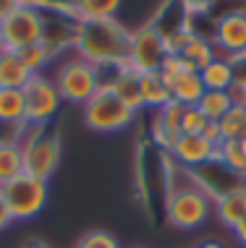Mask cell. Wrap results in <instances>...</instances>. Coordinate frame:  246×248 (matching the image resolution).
<instances>
[{
  "label": "cell",
  "instance_id": "obj_2",
  "mask_svg": "<svg viewBox=\"0 0 246 248\" xmlns=\"http://www.w3.org/2000/svg\"><path fill=\"white\" fill-rule=\"evenodd\" d=\"M16 144L21 146L26 175L50 183V178L55 175L58 165H61V154H63L58 131H50L48 125H29L26 123L21 128V133H18Z\"/></svg>",
  "mask_w": 246,
  "mask_h": 248
},
{
  "label": "cell",
  "instance_id": "obj_7",
  "mask_svg": "<svg viewBox=\"0 0 246 248\" xmlns=\"http://www.w3.org/2000/svg\"><path fill=\"white\" fill-rule=\"evenodd\" d=\"M45 37V13L34 5H18L16 11L0 24V47L21 52Z\"/></svg>",
  "mask_w": 246,
  "mask_h": 248
},
{
  "label": "cell",
  "instance_id": "obj_26",
  "mask_svg": "<svg viewBox=\"0 0 246 248\" xmlns=\"http://www.w3.org/2000/svg\"><path fill=\"white\" fill-rule=\"evenodd\" d=\"M32 5L42 13H58V16L76 18V0H32Z\"/></svg>",
  "mask_w": 246,
  "mask_h": 248
},
{
  "label": "cell",
  "instance_id": "obj_37",
  "mask_svg": "<svg viewBox=\"0 0 246 248\" xmlns=\"http://www.w3.org/2000/svg\"><path fill=\"white\" fill-rule=\"evenodd\" d=\"M244 112H246V105H244Z\"/></svg>",
  "mask_w": 246,
  "mask_h": 248
},
{
  "label": "cell",
  "instance_id": "obj_30",
  "mask_svg": "<svg viewBox=\"0 0 246 248\" xmlns=\"http://www.w3.org/2000/svg\"><path fill=\"white\" fill-rule=\"evenodd\" d=\"M230 63H233V84L241 86V89H246V52L238 55V58H233Z\"/></svg>",
  "mask_w": 246,
  "mask_h": 248
},
{
  "label": "cell",
  "instance_id": "obj_13",
  "mask_svg": "<svg viewBox=\"0 0 246 248\" xmlns=\"http://www.w3.org/2000/svg\"><path fill=\"white\" fill-rule=\"evenodd\" d=\"M29 78L32 71L26 68L21 55L0 47V89H24Z\"/></svg>",
  "mask_w": 246,
  "mask_h": 248
},
{
  "label": "cell",
  "instance_id": "obj_14",
  "mask_svg": "<svg viewBox=\"0 0 246 248\" xmlns=\"http://www.w3.org/2000/svg\"><path fill=\"white\" fill-rule=\"evenodd\" d=\"M139 86H142V102H144V107H149V110H163V107L173 99L170 84L160 76V71L142 73V76H139Z\"/></svg>",
  "mask_w": 246,
  "mask_h": 248
},
{
  "label": "cell",
  "instance_id": "obj_3",
  "mask_svg": "<svg viewBox=\"0 0 246 248\" xmlns=\"http://www.w3.org/2000/svg\"><path fill=\"white\" fill-rule=\"evenodd\" d=\"M212 199L197 186L194 175L186 186H165V219L176 230H197L210 219Z\"/></svg>",
  "mask_w": 246,
  "mask_h": 248
},
{
  "label": "cell",
  "instance_id": "obj_8",
  "mask_svg": "<svg viewBox=\"0 0 246 248\" xmlns=\"http://www.w3.org/2000/svg\"><path fill=\"white\" fill-rule=\"evenodd\" d=\"M24 102H26V123L29 125H48L61 110V92H58L52 76L48 73H32L24 84Z\"/></svg>",
  "mask_w": 246,
  "mask_h": 248
},
{
  "label": "cell",
  "instance_id": "obj_33",
  "mask_svg": "<svg viewBox=\"0 0 246 248\" xmlns=\"http://www.w3.org/2000/svg\"><path fill=\"white\" fill-rule=\"evenodd\" d=\"M233 235H236L238 243H241V248H246V217L241 219V222H238V227L233 230Z\"/></svg>",
  "mask_w": 246,
  "mask_h": 248
},
{
  "label": "cell",
  "instance_id": "obj_9",
  "mask_svg": "<svg viewBox=\"0 0 246 248\" xmlns=\"http://www.w3.org/2000/svg\"><path fill=\"white\" fill-rule=\"evenodd\" d=\"M168 55L165 34L155 24H147L142 29L131 31V50H129V68L136 73L160 71L163 60Z\"/></svg>",
  "mask_w": 246,
  "mask_h": 248
},
{
  "label": "cell",
  "instance_id": "obj_5",
  "mask_svg": "<svg viewBox=\"0 0 246 248\" xmlns=\"http://www.w3.org/2000/svg\"><path fill=\"white\" fill-rule=\"evenodd\" d=\"M0 196H3L5 206H8L13 222H29V219H34L37 214L45 212L48 199H50V188L45 180L21 172V175L8 180L5 186H0Z\"/></svg>",
  "mask_w": 246,
  "mask_h": 248
},
{
  "label": "cell",
  "instance_id": "obj_29",
  "mask_svg": "<svg viewBox=\"0 0 246 248\" xmlns=\"http://www.w3.org/2000/svg\"><path fill=\"white\" fill-rule=\"evenodd\" d=\"M178 5H181L183 16H199V13H207L212 5H215V0H176Z\"/></svg>",
  "mask_w": 246,
  "mask_h": 248
},
{
  "label": "cell",
  "instance_id": "obj_34",
  "mask_svg": "<svg viewBox=\"0 0 246 248\" xmlns=\"http://www.w3.org/2000/svg\"><path fill=\"white\" fill-rule=\"evenodd\" d=\"M197 248H228V246H223L220 240H204V243H199Z\"/></svg>",
  "mask_w": 246,
  "mask_h": 248
},
{
  "label": "cell",
  "instance_id": "obj_6",
  "mask_svg": "<svg viewBox=\"0 0 246 248\" xmlns=\"http://www.w3.org/2000/svg\"><path fill=\"white\" fill-rule=\"evenodd\" d=\"M84 123L97 133H118L129 128L136 118V110H131L110 86H99V92L82 107Z\"/></svg>",
  "mask_w": 246,
  "mask_h": 248
},
{
  "label": "cell",
  "instance_id": "obj_19",
  "mask_svg": "<svg viewBox=\"0 0 246 248\" xmlns=\"http://www.w3.org/2000/svg\"><path fill=\"white\" fill-rule=\"evenodd\" d=\"M181 58L186 60V65L189 68H194V71H202L207 63H212V60L217 58V52H215V45H212V39H204L202 34H191L189 37V42L183 45V50H181Z\"/></svg>",
  "mask_w": 246,
  "mask_h": 248
},
{
  "label": "cell",
  "instance_id": "obj_17",
  "mask_svg": "<svg viewBox=\"0 0 246 248\" xmlns=\"http://www.w3.org/2000/svg\"><path fill=\"white\" fill-rule=\"evenodd\" d=\"M199 76L207 92H228L233 86V63L225 58H215L199 71Z\"/></svg>",
  "mask_w": 246,
  "mask_h": 248
},
{
  "label": "cell",
  "instance_id": "obj_25",
  "mask_svg": "<svg viewBox=\"0 0 246 248\" xmlns=\"http://www.w3.org/2000/svg\"><path fill=\"white\" fill-rule=\"evenodd\" d=\"M76 248H121V243L108 230H89L86 235L79 238Z\"/></svg>",
  "mask_w": 246,
  "mask_h": 248
},
{
  "label": "cell",
  "instance_id": "obj_27",
  "mask_svg": "<svg viewBox=\"0 0 246 248\" xmlns=\"http://www.w3.org/2000/svg\"><path fill=\"white\" fill-rule=\"evenodd\" d=\"M186 71H194V68H189V65H186V60H183L181 55H170V52L165 55L163 65H160V76H163L168 84H173V81H176L181 73H186Z\"/></svg>",
  "mask_w": 246,
  "mask_h": 248
},
{
  "label": "cell",
  "instance_id": "obj_23",
  "mask_svg": "<svg viewBox=\"0 0 246 248\" xmlns=\"http://www.w3.org/2000/svg\"><path fill=\"white\" fill-rule=\"evenodd\" d=\"M18 55H21V60L26 63V68H29L32 73H45L52 65V60L58 58V52L42 39V42H37V45H32V47L21 50Z\"/></svg>",
  "mask_w": 246,
  "mask_h": 248
},
{
  "label": "cell",
  "instance_id": "obj_31",
  "mask_svg": "<svg viewBox=\"0 0 246 248\" xmlns=\"http://www.w3.org/2000/svg\"><path fill=\"white\" fill-rule=\"evenodd\" d=\"M18 5H21V0H0V24H3Z\"/></svg>",
  "mask_w": 246,
  "mask_h": 248
},
{
  "label": "cell",
  "instance_id": "obj_15",
  "mask_svg": "<svg viewBox=\"0 0 246 248\" xmlns=\"http://www.w3.org/2000/svg\"><path fill=\"white\" fill-rule=\"evenodd\" d=\"M204 84H202V76L199 71H186L176 81L170 84V94H173V102L183 105V107H197L199 99L204 97Z\"/></svg>",
  "mask_w": 246,
  "mask_h": 248
},
{
  "label": "cell",
  "instance_id": "obj_24",
  "mask_svg": "<svg viewBox=\"0 0 246 248\" xmlns=\"http://www.w3.org/2000/svg\"><path fill=\"white\" fill-rule=\"evenodd\" d=\"M197 107H199V112H202L210 123H217V120H220L225 112L233 107V102H230L228 92H204V97L199 99Z\"/></svg>",
  "mask_w": 246,
  "mask_h": 248
},
{
  "label": "cell",
  "instance_id": "obj_28",
  "mask_svg": "<svg viewBox=\"0 0 246 248\" xmlns=\"http://www.w3.org/2000/svg\"><path fill=\"white\" fill-rule=\"evenodd\" d=\"M207 125H210V120L199 112V107H186V110H183L181 133H204Z\"/></svg>",
  "mask_w": 246,
  "mask_h": 248
},
{
  "label": "cell",
  "instance_id": "obj_1",
  "mask_svg": "<svg viewBox=\"0 0 246 248\" xmlns=\"http://www.w3.org/2000/svg\"><path fill=\"white\" fill-rule=\"evenodd\" d=\"M131 31L118 21H79L74 52L79 58L89 60L97 68H118L129 65Z\"/></svg>",
  "mask_w": 246,
  "mask_h": 248
},
{
  "label": "cell",
  "instance_id": "obj_36",
  "mask_svg": "<svg viewBox=\"0 0 246 248\" xmlns=\"http://www.w3.org/2000/svg\"><path fill=\"white\" fill-rule=\"evenodd\" d=\"M21 3H24V5H32V0H21Z\"/></svg>",
  "mask_w": 246,
  "mask_h": 248
},
{
  "label": "cell",
  "instance_id": "obj_4",
  "mask_svg": "<svg viewBox=\"0 0 246 248\" xmlns=\"http://www.w3.org/2000/svg\"><path fill=\"white\" fill-rule=\"evenodd\" d=\"M52 81H55L58 92H61L63 102L84 107L102 86V73H99L97 65H92L89 60L79 58L74 52V58L58 63Z\"/></svg>",
  "mask_w": 246,
  "mask_h": 248
},
{
  "label": "cell",
  "instance_id": "obj_32",
  "mask_svg": "<svg viewBox=\"0 0 246 248\" xmlns=\"http://www.w3.org/2000/svg\"><path fill=\"white\" fill-rule=\"evenodd\" d=\"M11 222H13V217H11L8 206H5V201H3V196H0V232H3L5 227H11Z\"/></svg>",
  "mask_w": 246,
  "mask_h": 248
},
{
  "label": "cell",
  "instance_id": "obj_20",
  "mask_svg": "<svg viewBox=\"0 0 246 248\" xmlns=\"http://www.w3.org/2000/svg\"><path fill=\"white\" fill-rule=\"evenodd\" d=\"M217 162L246 180V139H241V141H223L217 146Z\"/></svg>",
  "mask_w": 246,
  "mask_h": 248
},
{
  "label": "cell",
  "instance_id": "obj_12",
  "mask_svg": "<svg viewBox=\"0 0 246 248\" xmlns=\"http://www.w3.org/2000/svg\"><path fill=\"white\" fill-rule=\"evenodd\" d=\"M212 212H215V217L220 219L223 227L236 230L238 222L246 217V186H244V188L223 193L220 199H215V201H212Z\"/></svg>",
  "mask_w": 246,
  "mask_h": 248
},
{
  "label": "cell",
  "instance_id": "obj_38",
  "mask_svg": "<svg viewBox=\"0 0 246 248\" xmlns=\"http://www.w3.org/2000/svg\"><path fill=\"white\" fill-rule=\"evenodd\" d=\"M136 248H142V246H136Z\"/></svg>",
  "mask_w": 246,
  "mask_h": 248
},
{
  "label": "cell",
  "instance_id": "obj_21",
  "mask_svg": "<svg viewBox=\"0 0 246 248\" xmlns=\"http://www.w3.org/2000/svg\"><path fill=\"white\" fill-rule=\"evenodd\" d=\"M24 172V157L21 146L13 141H0V186Z\"/></svg>",
  "mask_w": 246,
  "mask_h": 248
},
{
  "label": "cell",
  "instance_id": "obj_16",
  "mask_svg": "<svg viewBox=\"0 0 246 248\" xmlns=\"http://www.w3.org/2000/svg\"><path fill=\"white\" fill-rule=\"evenodd\" d=\"M26 123V102L21 89H0V125L18 128Z\"/></svg>",
  "mask_w": 246,
  "mask_h": 248
},
{
  "label": "cell",
  "instance_id": "obj_11",
  "mask_svg": "<svg viewBox=\"0 0 246 248\" xmlns=\"http://www.w3.org/2000/svg\"><path fill=\"white\" fill-rule=\"evenodd\" d=\"M217 146L220 144H212L210 139L202 136V133H181L168 154L176 165L186 167V170H197V167H202L207 162H215Z\"/></svg>",
  "mask_w": 246,
  "mask_h": 248
},
{
  "label": "cell",
  "instance_id": "obj_18",
  "mask_svg": "<svg viewBox=\"0 0 246 248\" xmlns=\"http://www.w3.org/2000/svg\"><path fill=\"white\" fill-rule=\"evenodd\" d=\"M123 0H76V21H113Z\"/></svg>",
  "mask_w": 246,
  "mask_h": 248
},
{
  "label": "cell",
  "instance_id": "obj_10",
  "mask_svg": "<svg viewBox=\"0 0 246 248\" xmlns=\"http://www.w3.org/2000/svg\"><path fill=\"white\" fill-rule=\"evenodd\" d=\"M212 45H215L217 58L233 60L246 52V11H228L215 21L212 31Z\"/></svg>",
  "mask_w": 246,
  "mask_h": 248
},
{
  "label": "cell",
  "instance_id": "obj_22",
  "mask_svg": "<svg viewBox=\"0 0 246 248\" xmlns=\"http://www.w3.org/2000/svg\"><path fill=\"white\" fill-rule=\"evenodd\" d=\"M217 131H220V144L246 139V112H244V107H236V105L230 107V110L217 120Z\"/></svg>",
  "mask_w": 246,
  "mask_h": 248
},
{
  "label": "cell",
  "instance_id": "obj_35",
  "mask_svg": "<svg viewBox=\"0 0 246 248\" xmlns=\"http://www.w3.org/2000/svg\"><path fill=\"white\" fill-rule=\"evenodd\" d=\"M24 248H50L48 243H42V240H26Z\"/></svg>",
  "mask_w": 246,
  "mask_h": 248
}]
</instances>
